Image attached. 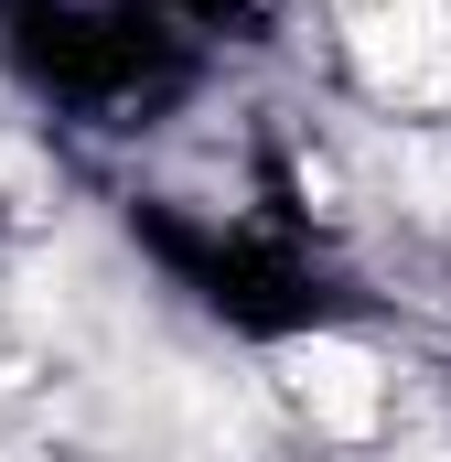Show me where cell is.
Here are the masks:
<instances>
[{
	"instance_id": "cell-1",
	"label": "cell",
	"mask_w": 451,
	"mask_h": 462,
	"mask_svg": "<svg viewBox=\"0 0 451 462\" xmlns=\"http://www.w3.org/2000/svg\"><path fill=\"white\" fill-rule=\"evenodd\" d=\"M280 398L323 441H376L387 409H398V376H387V355H365L354 334H301V345L280 355Z\"/></svg>"
}]
</instances>
